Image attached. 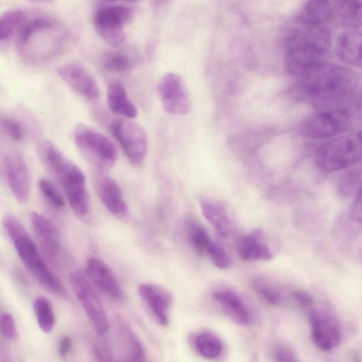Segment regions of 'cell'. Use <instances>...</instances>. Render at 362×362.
I'll list each match as a JSON object with an SVG mask.
<instances>
[{
    "instance_id": "277c9868",
    "label": "cell",
    "mask_w": 362,
    "mask_h": 362,
    "mask_svg": "<svg viewBox=\"0 0 362 362\" xmlns=\"http://www.w3.org/2000/svg\"><path fill=\"white\" fill-rule=\"evenodd\" d=\"M38 152L45 166L60 183L72 210L80 217L86 216L90 204L83 171L50 142H42Z\"/></svg>"
},
{
    "instance_id": "5bb4252c",
    "label": "cell",
    "mask_w": 362,
    "mask_h": 362,
    "mask_svg": "<svg viewBox=\"0 0 362 362\" xmlns=\"http://www.w3.org/2000/svg\"><path fill=\"white\" fill-rule=\"evenodd\" d=\"M308 317L312 339L319 349L329 351L339 346L341 339V328L332 315L312 309Z\"/></svg>"
},
{
    "instance_id": "3957f363",
    "label": "cell",
    "mask_w": 362,
    "mask_h": 362,
    "mask_svg": "<svg viewBox=\"0 0 362 362\" xmlns=\"http://www.w3.org/2000/svg\"><path fill=\"white\" fill-rule=\"evenodd\" d=\"M67 38L65 30L54 18L46 16H28L15 37V44L26 58L43 60L60 52Z\"/></svg>"
},
{
    "instance_id": "5b68a950",
    "label": "cell",
    "mask_w": 362,
    "mask_h": 362,
    "mask_svg": "<svg viewBox=\"0 0 362 362\" xmlns=\"http://www.w3.org/2000/svg\"><path fill=\"white\" fill-rule=\"evenodd\" d=\"M3 226L25 268L49 292L64 296L65 289L42 259L37 245L21 221L13 215L3 218Z\"/></svg>"
},
{
    "instance_id": "d590c367",
    "label": "cell",
    "mask_w": 362,
    "mask_h": 362,
    "mask_svg": "<svg viewBox=\"0 0 362 362\" xmlns=\"http://www.w3.org/2000/svg\"><path fill=\"white\" fill-rule=\"evenodd\" d=\"M0 329L2 335L8 339L16 337V327L14 318L9 313H3L0 317Z\"/></svg>"
},
{
    "instance_id": "9a60e30c",
    "label": "cell",
    "mask_w": 362,
    "mask_h": 362,
    "mask_svg": "<svg viewBox=\"0 0 362 362\" xmlns=\"http://www.w3.org/2000/svg\"><path fill=\"white\" fill-rule=\"evenodd\" d=\"M59 76L76 93L88 100L100 97V89L94 76L82 65L68 63L59 66Z\"/></svg>"
},
{
    "instance_id": "83f0119b",
    "label": "cell",
    "mask_w": 362,
    "mask_h": 362,
    "mask_svg": "<svg viewBox=\"0 0 362 362\" xmlns=\"http://www.w3.org/2000/svg\"><path fill=\"white\" fill-rule=\"evenodd\" d=\"M185 229L188 239L194 250L201 255L206 252L214 242L205 228L194 217L185 220Z\"/></svg>"
},
{
    "instance_id": "ac0fdd59",
    "label": "cell",
    "mask_w": 362,
    "mask_h": 362,
    "mask_svg": "<svg viewBox=\"0 0 362 362\" xmlns=\"http://www.w3.org/2000/svg\"><path fill=\"white\" fill-rule=\"evenodd\" d=\"M30 219L36 237L46 255L52 260L59 259L62 245L60 233L56 225L36 211L31 212Z\"/></svg>"
},
{
    "instance_id": "30bf717a",
    "label": "cell",
    "mask_w": 362,
    "mask_h": 362,
    "mask_svg": "<svg viewBox=\"0 0 362 362\" xmlns=\"http://www.w3.org/2000/svg\"><path fill=\"white\" fill-rule=\"evenodd\" d=\"M110 129L129 160L141 165L148 151V137L143 127L130 119H119L112 122Z\"/></svg>"
},
{
    "instance_id": "8992f818",
    "label": "cell",
    "mask_w": 362,
    "mask_h": 362,
    "mask_svg": "<svg viewBox=\"0 0 362 362\" xmlns=\"http://www.w3.org/2000/svg\"><path fill=\"white\" fill-rule=\"evenodd\" d=\"M314 162L324 172H335L362 162V129L342 134L320 145Z\"/></svg>"
},
{
    "instance_id": "e575fe53",
    "label": "cell",
    "mask_w": 362,
    "mask_h": 362,
    "mask_svg": "<svg viewBox=\"0 0 362 362\" xmlns=\"http://www.w3.org/2000/svg\"><path fill=\"white\" fill-rule=\"evenodd\" d=\"M254 286L259 295L267 303L272 305H276L280 303L281 300V294L267 282L257 280L254 283Z\"/></svg>"
},
{
    "instance_id": "d6a6232c",
    "label": "cell",
    "mask_w": 362,
    "mask_h": 362,
    "mask_svg": "<svg viewBox=\"0 0 362 362\" xmlns=\"http://www.w3.org/2000/svg\"><path fill=\"white\" fill-rule=\"evenodd\" d=\"M2 131L10 139L14 141H22L25 135V130L22 123L16 118L4 115L1 119Z\"/></svg>"
},
{
    "instance_id": "9c48e42d",
    "label": "cell",
    "mask_w": 362,
    "mask_h": 362,
    "mask_svg": "<svg viewBox=\"0 0 362 362\" xmlns=\"http://www.w3.org/2000/svg\"><path fill=\"white\" fill-rule=\"evenodd\" d=\"M351 117L344 108L322 110L305 119L300 126V132L312 139H332L349 128Z\"/></svg>"
},
{
    "instance_id": "ab89813d",
    "label": "cell",
    "mask_w": 362,
    "mask_h": 362,
    "mask_svg": "<svg viewBox=\"0 0 362 362\" xmlns=\"http://www.w3.org/2000/svg\"><path fill=\"white\" fill-rule=\"evenodd\" d=\"M296 301L304 307H310L313 304V297L306 291L298 290L293 293Z\"/></svg>"
},
{
    "instance_id": "f546056e",
    "label": "cell",
    "mask_w": 362,
    "mask_h": 362,
    "mask_svg": "<svg viewBox=\"0 0 362 362\" xmlns=\"http://www.w3.org/2000/svg\"><path fill=\"white\" fill-rule=\"evenodd\" d=\"M194 344L199 354L208 359L218 358L223 351L221 339L209 332L199 334L195 338Z\"/></svg>"
},
{
    "instance_id": "8d00e7d4",
    "label": "cell",
    "mask_w": 362,
    "mask_h": 362,
    "mask_svg": "<svg viewBox=\"0 0 362 362\" xmlns=\"http://www.w3.org/2000/svg\"><path fill=\"white\" fill-rule=\"evenodd\" d=\"M274 356L276 362H300L295 353L285 345H276Z\"/></svg>"
},
{
    "instance_id": "d4e9b609",
    "label": "cell",
    "mask_w": 362,
    "mask_h": 362,
    "mask_svg": "<svg viewBox=\"0 0 362 362\" xmlns=\"http://www.w3.org/2000/svg\"><path fill=\"white\" fill-rule=\"evenodd\" d=\"M107 105L113 112L126 117L135 118L138 115L136 106L129 98L124 85L119 81H112L107 90Z\"/></svg>"
},
{
    "instance_id": "6da1fadb",
    "label": "cell",
    "mask_w": 362,
    "mask_h": 362,
    "mask_svg": "<svg viewBox=\"0 0 362 362\" xmlns=\"http://www.w3.org/2000/svg\"><path fill=\"white\" fill-rule=\"evenodd\" d=\"M300 91L315 101L332 102L353 93L358 77L347 66L322 61L298 77Z\"/></svg>"
},
{
    "instance_id": "4dcf8cb0",
    "label": "cell",
    "mask_w": 362,
    "mask_h": 362,
    "mask_svg": "<svg viewBox=\"0 0 362 362\" xmlns=\"http://www.w3.org/2000/svg\"><path fill=\"white\" fill-rule=\"evenodd\" d=\"M102 64L109 71L123 73L131 69L132 63L127 55L115 52L106 54L102 60Z\"/></svg>"
},
{
    "instance_id": "44dd1931",
    "label": "cell",
    "mask_w": 362,
    "mask_h": 362,
    "mask_svg": "<svg viewBox=\"0 0 362 362\" xmlns=\"http://www.w3.org/2000/svg\"><path fill=\"white\" fill-rule=\"evenodd\" d=\"M98 197L105 208L117 217H124L128 213V206L124 199L117 182L111 177H99L96 183Z\"/></svg>"
},
{
    "instance_id": "4316f807",
    "label": "cell",
    "mask_w": 362,
    "mask_h": 362,
    "mask_svg": "<svg viewBox=\"0 0 362 362\" xmlns=\"http://www.w3.org/2000/svg\"><path fill=\"white\" fill-rule=\"evenodd\" d=\"M27 12L18 8L4 11L0 16V43L8 44L15 37L22 24L28 18Z\"/></svg>"
},
{
    "instance_id": "f35d334b",
    "label": "cell",
    "mask_w": 362,
    "mask_h": 362,
    "mask_svg": "<svg viewBox=\"0 0 362 362\" xmlns=\"http://www.w3.org/2000/svg\"><path fill=\"white\" fill-rule=\"evenodd\" d=\"M351 217L362 223V185L358 189L351 209Z\"/></svg>"
},
{
    "instance_id": "f1b7e54d",
    "label": "cell",
    "mask_w": 362,
    "mask_h": 362,
    "mask_svg": "<svg viewBox=\"0 0 362 362\" xmlns=\"http://www.w3.org/2000/svg\"><path fill=\"white\" fill-rule=\"evenodd\" d=\"M33 310L40 329L45 333L52 332L55 325V315L50 301L45 297H37Z\"/></svg>"
},
{
    "instance_id": "1f68e13d",
    "label": "cell",
    "mask_w": 362,
    "mask_h": 362,
    "mask_svg": "<svg viewBox=\"0 0 362 362\" xmlns=\"http://www.w3.org/2000/svg\"><path fill=\"white\" fill-rule=\"evenodd\" d=\"M38 187L42 196L52 207L57 210L64 208V198L49 180L40 178L38 181Z\"/></svg>"
},
{
    "instance_id": "cb8c5ba5",
    "label": "cell",
    "mask_w": 362,
    "mask_h": 362,
    "mask_svg": "<svg viewBox=\"0 0 362 362\" xmlns=\"http://www.w3.org/2000/svg\"><path fill=\"white\" fill-rule=\"evenodd\" d=\"M333 19L332 1H306L298 16L300 25L308 26L327 25Z\"/></svg>"
},
{
    "instance_id": "7402d4cb",
    "label": "cell",
    "mask_w": 362,
    "mask_h": 362,
    "mask_svg": "<svg viewBox=\"0 0 362 362\" xmlns=\"http://www.w3.org/2000/svg\"><path fill=\"white\" fill-rule=\"evenodd\" d=\"M237 253L243 262L269 261L273 257L259 229L253 230L238 240Z\"/></svg>"
},
{
    "instance_id": "7a4b0ae2",
    "label": "cell",
    "mask_w": 362,
    "mask_h": 362,
    "mask_svg": "<svg viewBox=\"0 0 362 362\" xmlns=\"http://www.w3.org/2000/svg\"><path fill=\"white\" fill-rule=\"evenodd\" d=\"M332 45V35L327 25H301L287 40L284 64L286 71L300 76L323 58Z\"/></svg>"
},
{
    "instance_id": "ffe728a7",
    "label": "cell",
    "mask_w": 362,
    "mask_h": 362,
    "mask_svg": "<svg viewBox=\"0 0 362 362\" xmlns=\"http://www.w3.org/2000/svg\"><path fill=\"white\" fill-rule=\"evenodd\" d=\"M338 59L347 65L362 66V29L345 30L335 43Z\"/></svg>"
},
{
    "instance_id": "484cf974",
    "label": "cell",
    "mask_w": 362,
    "mask_h": 362,
    "mask_svg": "<svg viewBox=\"0 0 362 362\" xmlns=\"http://www.w3.org/2000/svg\"><path fill=\"white\" fill-rule=\"evenodd\" d=\"M334 19L346 30L362 29V1H332Z\"/></svg>"
},
{
    "instance_id": "836d02e7",
    "label": "cell",
    "mask_w": 362,
    "mask_h": 362,
    "mask_svg": "<svg viewBox=\"0 0 362 362\" xmlns=\"http://www.w3.org/2000/svg\"><path fill=\"white\" fill-rule=\"evenodd\" d=\"M206 255L218 269H226L230 267L231 261L228 254L221 246L215 242H213L208 249Z\"/></svg>"
},
{
    "instance_id": "d6986e66",
    "label": "cell",
    "mask_w": 362,
    "mask_h": 362,
    "mask_svg": "<svg viewBox=\"0 0 362 362\" xmlns=\"http://www.w3.org/2000/svg\"><path fill=\"white\" fill-rule=\"evenodd\" d=\"M200 208L204 217L220 236L229 238L234 234L235 223L228 209L222 202L204 198L200 200Z\"/></svg>"
},
{
    "instance_id": "8fae6325",
    "label": "cell",
    "mask_w": 362,
    "mask_h": 362,
    "mask_svg": "<svg viewBox=\"0 0 362 362\" xmlns=\"http://www.w3.org/2000/svg\"><path fill=\"white\" fill-rule=\"evenodd\" d=\"M70 282L78 300L96 332L100 336L105 335L109 329L107 315L88 279L81 271L76 270L70 274Z\"/></svg>"
},
{
    "instance_id": "74e56055",
    "label": "cell",
    "mask_w": 362,
    "mask_h": 362,
    "mask_svg": "<svg viewBox=\"0 0 362 362\" xmlns=\"http://www.w3.org/2000/svg\"><path fill=\"white\" fill-rule=\"evenodd\" d=\"M350 115L362 119V88L353 93L350 100L349 107L346 109Z\"/></svg>"
},
{
    "instance_id": "ba28073f",
    "label": "cell",
    "mask_w": 362,
    "mask_h": 362,
    "mask_svg": "<svg viewBox=\"0 0 362 362\" xmlns=\"http://www.w3.org/2000/svg\"><path fill=\"white\" fill-rule=\"evenodd\" d=\"M74 141L84 157L98 168L108 170L115 165L117 149L102 133L86 126H79L74 132Z\"/></svg>"
},
{
    "instance_id": "603a6c76",
    "label": "cell",
    "mask_w": 362,
    "mask_h": 362,
    "mask_svg": "<svg viewBox=\"0 0 362 362\" xmlns=\"http://www.w3.org/2000/svg\"><path fill=\"white\" fill-rule=\"evenodd\" d=\"M213 298L233 322L244 327L251 324L250 311L238 293L230 290H219L214 293Z\"/></svg>"
},
{
    "instance_id": "2e32d148",
    "label": "cell",
    "mask_w": 362,
    "mask_h": 362,
    "mask_svg": "<svg viewBox=\"0 0 362 362\" xmlns=\"http://www.w3.org/2000/svg\"><path fill=\"white\" fill-rule=\"evenodd\" d=\"M87 278L104 294L113 300L122 301L124 293L109 266L102 259L89 257L86 262Z\"/></svg>"
},
{
    "instance_id": "7c38bea8",
    "label": "cell",
    "mask_w": 362,
    "mask_h": 362,
    "mask_svg": "<svg viewBox=\"0 0 362 362\" xmlns=\"http://www.w3.org/2000/svg\"><path fill=\"white\" fill-rule=\"evenodd\" d=\"M158 93L163 109L168 113L183 115L189 112L191 102L182 77L175 73H167L160 79Z\"/></svg>"
},
{
    "instance_id": "60d3db41",
    "label": "cell",
    "mask_w": 362,
    "mask_h": 362,
    "mask_svg": "<svg viewBox=\"0 0 362 362\" xmlns=\"http://www.w3.org/2000/svg\"><path fill=\"white\" fill-rule=\"evenodd\" d=\"M72 348V340L69 336L61 338L58 345V354L62 357L66 356Z\"/></svg>"
},
{
    "instance_id": "4fadbf2b",
    "label": "cell",
    "mask_w": 362,
    "mask_h": 362,
    "mask_svg": "<svg viewBox=\"0 0 362 362\" xmlns=\"http://www.w3.org/2000/svg\"><path fill=\"white\" fill-rule=\"evenodd\" d=\"M2 165L13 196L21 204L26 202L30 193V176L25 160L17 151H8L2 157Z\"/></svg>"
},
{
    "instance_id": "52a82bcc",
    "label": "cell",
    "mask_w": 362,
    "mask_h": 362,
    "mask_svg": "<svg viewBox=\"0 0 362 362\" xmlns=\"http://www.w3.org/2000/svg\"><path fill=\"white\" fill-rule=\"evenodd\" d=\"M135 8L130 4L99 1L93 11V23L96 33L107 44L119 47L125 42L124 28L134 18Z\"/></svg>"
},
{
    "instance_id": "e0dca14e",
    "label": "cell",
    "mask_w": 362,
    "mask_h": 362,
    "mask_svg": "<svg viewBox=\"0 0 362 362\" xmlns=\"http://www.w3.org/2000/svg\"><path fill=\"white\" fill-rule=\"evenodd\" d=\"M138 293L156 320L160 325H167L173 301L171 293L163 286L152 283L141 284Z\"/></svg>"
}]
</instances>
